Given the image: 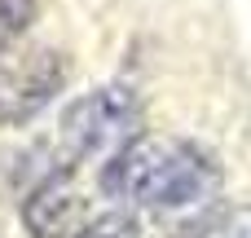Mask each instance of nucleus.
Segmentation results:
<instances>
[{
    "label": "nucleus",
    "instance_id": "nucleus-6",
    "mask_svg": "<svg viewBox=\"0 0 251 238\" xmlns=\"http://www.w3.org/2000/svg\"><path fill=\"white\" fill-rule=\"evenodd\" d=\"M88 238H159V234H154V225L146 221V212L119 208V212H106V216L93 225Z\"/></svg>",
    "mask_w": 251,
    "mask_h": 238
},
{
    "label": "nucleus",
    "instance_id": "nucleus-2",
    "mask_svg": "<svg viewBox=\"0 0 251 238\" xmlns=\"http://www.w3.org/2000/svg\"><path fill=\"white\" fill-rule=\"evenodd\" d=\"M146 110H141V97L137 88L128 84H101L84 97H75L66 110H62V124H57V150H53V172H75V163H88V159H110L119 155L132 137H141Z\"/></svg>",
    "mask_w": 251,
    "mask_h": 238
},
{
    "label": "nucleus",
    "instance_id": "nucleus-5",
    "mask_svg": "<svg viewBox=\"0 0 251 238\" xmlns=\"http://www.w3.org/2000/svg\"><path fill=\"white\" fill-rule=\"evenodd\" d=\"M172 238H251V203H212Z\"/></svg>",
    "mask_w": 251,
    "mask_h": 238
},
{
    "label": "nucleus",
    "instance_id": "nucleus-1",
    "mask_svg": "<svg viewBox=\"0 0 251 238\" xmlns=\"http://www.w3.org/2000/svg\"><path fill=\"white\" fill-rule=\"evenodd\" d=\"M101 194L132 212L212 208L225 185V163L212 146L176 132H141L101 163Z\"/></svg>",
    "mask_w": 251,
    "mask_h": 238
},
{
    "label": "nucleus",
    "instance_id": "nucleus-3",
    "mask_svg": "<svg viewBox=\"0 0 251 238\" xmlns=\"http://www.w3.org/2000/svg\"><path fill=\"white\" fill-rule=\"evenodd\" d=\"M71 62L62 49L40 40H4L0 44V124H31L40 110L57 102L66 88Z\"/></svg>",
    "mask_w": 251,
    "mask_h": 238
},
{
    "label": "nucleus",
    "instance_id": "nucleus-7",
    "mask_svg": "<svg viewBox=\"0 0 251 238\" xmlns=\"http://www.w3.org/2000/svg\"><path fill=\"white\" fill-rule=\"evenodd\" d=\"M40 18V0H0V44L22 40V31Z\"/></svg>",
    "mask_w": 251,
    "mask_h": 238
},
{
    "label": "nucleus",
    "instance_id": "nucleus-4",
    "mask_svg": "<svg viewBox=\"0 0 251 238\" xmlns=\"http://www.w3.org/2000/svg\"><path fill=\"white\" fill-rule=\"evenodd\" d=\"M18 216L31 238H88L93 225L101 221L75 172H49L40 185H31Z\"/></svg>",
    "mask_w": 251,
    "mask_h": 238
}]
</instances>
